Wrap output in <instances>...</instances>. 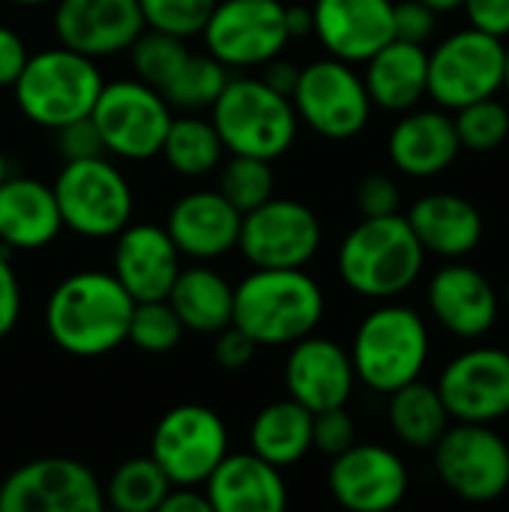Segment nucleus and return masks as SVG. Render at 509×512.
<instances>
[{
    "mask_svg": "<svg viewBox=\"0 0 509 512\" xmlns=\"http://www.w3.org/2000/svg\"><path fill=\"white\" fill-rule=\"evenodd\" d=\"M132 306L135 300L111 270H78L48 294L45 330L69 357H105L126 342Z\"/></svg>",
    "mask_w": 509,
    "mask_h": 512,
    "instance_id": "1",
    "label": "nucleus"
},
{
    "mask_svg": "<svg viewBox=\"0 0 509 512\" xmlns=\"http://www.w3.org/2000/svg\"><path fill=\"white\" fill-rule=\"evenodd\" d=\"M327 300L306 267H252L234 285V327L258 348H282L318 330Z\"/></svg>",
    "mask_w": 509,
    "mask_h": 512,
    "instance_id": "2",
    "label": "nucleus"
},
{
    "mask_svg": "<svg viewBox=\"0 0 509 512\" xmlns=\"http://www.w3.org/2000/svg\"><path fill=\"white\" fill-rule=\"evenodd\" d=\"M426 252L402 213L363 216L336 255L339 276L348 291L366 300H393L405 294L423 273Z\"/></svg>",
    "mask_w": 509,
    "mask_h": 512,
    "instance_id": "3",
    "label": "nucleus"
},
{
    "mask_svg": "<svg viewBox=\"0 0 509 512\" xmlns=\"http://www.w3.org/2000/svg\"><path fill=\"white\" fill-rule=\"evenodd\" d=\"M102 84L105 78L99 60L57 42L54 48L30 54L9 90L18 111L30 123L60 129L72 120L90 117Z\"/></svg>",
    "mask_w": 509,
    "mask_h": 512,
    "instance_id": "4",
    "label": "nucleus"
},
{
    "mask_svg": "<svg viewBox=\"0 0 509 512\" xmlns=\"http://www.w3.org/2000/svg\"><path fill=\"white\" fill-rule=\"evenodd\" d=\"M429 351L432 339L423 315L402 303H381L354 330L348 354L357 381L372 393L390 396L423 375Z\"/></svg>",
    "mask_w": 509,
    "mask_h": 512,
    "instance_id": "5",
    "label": "nucleus"
},
{
    "mask_svg": "<svg viewBox=\"0 0 509 512\" xmlns=\"http://www.w3.org/2000/svg\"><path fill=\"white\" fill-rule=\"evenodd\" d=\"M210 123L228 156L282 159L300 132V117L288 96L267 87L261 78H228L219 99L210 105Z\"/></svg>",
    "mask_w": 509,
    "mask_h": 512,
    "instance_id": "6",
    "label": "nucleus"
},
{
    "mask_svg": "<svg viewBox=\"0 0 509 512\" xmlns=\"http://www.w3.org/2000/svg\"><path fill=\"white\" fill-rule=\"evenodd\" d=\"M51 189L57 198L63 228L78 237L111 240L132 222V186L105 153L63 162Z\"/></svg>",
    "mask_w": 509,
    "mask_h": 512,
    "instance_id": "7",
    "label": "nucleus"
},
{
    "mask_svg": "<svg viewBox=\"0 0 509 512\" xmlns=\"http://www.w3.org/2000/svg\"><path fill=\"white\" fill-rule=\"evenodd\" d=\"M90 120L108 156L123 162H144L159 156L174 111L156 87L132 75L102 84Z\"/></svg>",
    "mask_w": 509,
    "mask_h": 512,
    "instance_id": "8",
    "label": "nucleus"
},
{
    "mask_svg": "<svg viewBox=\"0 0 509 512\" xmlns=\"http://www.w3.org/2000/svg\"><path fill=\"white\" fill-rule=\"evenodd\" d=\"M504 87V39L465 27L441 39L429 51L426 96L444 108L459 111L477 99L498 96Z\"/></svg>",
    "mask_w": 509,
    "mask_h": 512,
    "instance_id": "9",
    "label": "nucleus"
},
{
    "mask_svg": "<svg viewBox=\"0 0 509 512\" xmlns=\"http://www.w3.org/2000/svg\"><path fill=\"white\" fill-rule=\"evenodd\" d=\"M291 105L300 123L327 141L357 138L372 117V99L363 75L336 57H324L300 69L291 90Z\"/></svg>",
    "mask_w": 509,
    "mask_h": 512,
    "instance_id": "10",
    "label": "nucleus"
},
{
    "mask_svg": "<svg viewBox=\"0 0 509 512\" xmlns=\"http://www.w3.org/2000/svg\"><path fill=\"white\" fill-rule=\"evenodd\" d=\"M438 480L468 504H492L509 489V444L489 423H450L432 447Z\"/></svg>",
    "mask_w": 509,
    "mask_h": 512,
    "instance_id": "11",
    "label": "nucleus"
},
{
    "mask_svg": "<svg viewBox=\"0 0 509 512\" xmlns=\"http://www.w3.org/2000/svg\"><path fill=\"white\" fill-rule=\"evenodd\" d=\"M204 51L228 69H261L291 36L282 0H219L201 30Z\"/></svg>",
    "mask_w": 509,
    "mask_h": 512,
    "instance_id": "12",
    "label": "nucleus"
},
{
    "mask_svg": "<svg viewBox=\"0 0 509 512\" xmlns=\"http://www.w3.org/2000/svg\"><path fill=\"white\" fill-rule=\"evenodd\" d=\"M228 453V426L207 405L165 411L150 438V456L171 486H204Z\"/></svg>",
    "mask_w": 509,
    "mask_h": 512,
    "instance_id": "13",
    "label": "nucleus"
},
{
    "mask_svg": "<svg viewBox=\"0 0 509 512\" xmlns=\"http://www.w3.org/2000/svg\"><path fill=\"white\" fill-rule=\"evenodd\" d=\"M105 507L96 474L69 456L18 465L0 483V512H99Z\"/></svg>",
    "mask_w": 509,
    "mask_h": 512,
    "instance_id": "14",
    "label": "nucleus"
},
{
    "mask_svg": "<svg viewBox=\"0 0 509 512\" xmlns=\"http://www.w3.org/2000/svg\"><path fill=\"white\" fill-rule=\"evenodd\" d=\"M321 219L297 198H267L243 213L237 249L252 267H306L321 249Z\"/></svg>",
    "mask_w": 509,
    "mask_h": 512,
    "instance_id": "15",
    "label": "nucleus"
},
{
    "mask_svg": "<svg viewBox=\"0 0 509 512\" xmlns=\"http://www.w3.org/2000/svg\"><path fill=\"white\" fill-rule=\"evenodd\" d=\"M327 489L339 507L351 512L396 510L411 489V474L402 456L381 444H351L333 456Z\"/></svg>",
    "mask_w": 509,
    "mask_h": 512,
    "instance_id": "16",
    "label": "nucleus"
},
{
    "mask_svg": "<svg viewBox=\"0 0 509 512\" xmlns=\"http://www.w3.org/2000/svg\"><path fill=\"white\" fill-rule=\"evenodd\" d=\"M435 387L453 423L495 426L509 417V351L471 348L444 366Z\"/></svg>",
    "mask_w": 509,
    "mask_h": 512,
    "instance_id": "17",
    "label": "nucleus"
},
{
    "mask_svg": "<svg viewBox=\"0 0 509 512\" xmlns=\"http://www.w3.org/2000/svg\"><path fill=\"white\" fill-rule=\"evenodd\" d=\"M57 42L93 60L129 51L144 30L138 0H54Z\"/></svg>",
    "mask_w": 509,
    "mask_h": 512,
    "instance_id": "18",
    "label": "nucleus"
},
{
    "mask_svg": "<svg viewBox=\"0 0 509 512\" xmlns=\"http://www.w3.org/2000/svg\"><path fill=\"white\" fill-rule=\"evenodd\" d=\"M285 360V390L294 402L309 408L312 414L327 408H342L351 402L357 387V372L348 348L327 336H303L288 345Z\"/></svg>",
    "mask_w": 509,
    "mask_h": 512,
    "instance_id": "19",
    "label": "nucleus"
},
{
    "mask_svg": "<svg viewBox=\"0 0 509 512\" xmlns=\"http://www.w3.org/2000/svg\"><path fill=\"white\" fill-rule=\"evenodd\" d=\"M243 213L219 189H192L180 195L165 219L177 252L189 261H216L237 249Z\"/></svg>",
    "mask_w": 509,
    "mask_h": 512,
    "instance_id": "20",
    "label": "nucleus"
},
{
    "mask_svg": "<svg viewBox=\"0 0 509 512\" xmlns=\"http://www.w3.org/2000/svg\"><path fill=\"white\" fill-rule=\"evenodd\" d=\"M180 261H183V255L177 252L165 225L129 222L114 237L111 273L129 291V297L135 303L165 300L180 267H183Z\"/></svg>",
    "mask_w": 509,
    "mask_h": 512,
    "instance_id": "21",
    "label": "nucleus"
},
{
    "mask_svg": "<svg viewBox=\"0 0 509 512\" xmlns=\"http://www.w3.org/2000/svg\"><path fill=\"white\" fill-rule=\"evenodd\" d=\"M312 33L330 57L366 63L393 39V0H315Z\"/></svg>",
    "mask_w": 509,
    "mask_h": 512,
    "instance_id": "22",
    "label": "nucleus"
},
{
    "mask_svg": "<svg viewBox=\"0 0 509 512\" xmlns=\"http://www.w3.org/2000/svg\"><path fill=\"white\" fill-rule=\"evenodd\" d=\"M432 318L459 339L486 336L501 315V297L495 285L477 267L465 261H447L426 291Z\"/></svg>",
    "mask_w": 509,
    "mask_h": 512,
    "instance_id": "23",
    "label": "nucleus"
},
{
    "mask_svg": "<svg viewBox=\"0 0 509 512\" xmlns=\"http://www.w3.org/2000/svg\"><path fill=\"white\" fill-rule=\"evenodd\" d=\"M462 153V141L450 111L444 108H411L402 111L387 135V156L405 177H438Z\"/></svg>",
    "mask_w": 509,
    "mask_h": 512,
    "instance_id": "24",
    "label": "nucleus"
},
{
    "mask_svg": "<svg viewBox=\"0 0 509 512\" xmlns=\"http://www.w3.org/2000/svg\"><path fill=\"white\" fill-rule=\"evenodd\" d=\"M204 495L213 512H279L288 504L282 468L258 453H225L204 480Z\"/></svg>",
    "mask_w": 509,
    "mask_h": 512,
    "instance_id": "25",
    "label": "nucleus"
},
{
    "mask_svg": "<svg viewBox=\"0 0 509 512\" xmlns=\"http://www.w3.org/2000/svg\"><path fill=\"white\" fill-rule=\"evenodd\" d=\"M414 237L420 240L426 255H438L444 261L468 258L483 240V216L480 210L456 192H429L411 204L405 213Z\"/></svg>",
    "mask_w": 509,
    "mask_h": 512,
    "instance_id": "26",
    "label": "nucleus"
},
{
    "mask_svg": "<svg viewBox=\"0 0 509 512\" xmlns=\"http://www.w3.org/2000/svg\"><path fill=\"white\" fill-rule=\"evenodd\" d=\"M63 231L54 189L36 177L9 174L0 183V246L45 249Z\"/></svg>",
    "mask_w": 509,
    "mask_h": 512,
    "instance_id": "27",
    "label": "nucleus"
},
{
    "mask_svg": "<svg viewBox=\"0 0 509 512\" xmlns=\"http://www.w3.org/2000/svg\"><path fill=\"white\" fill-rule=\"evenodd\" d=\"M363 84L372 108L402 114L423 102L429 87V51L426 45L390 39L366 63Z\"/></svg>",
    "mask_w": 509,
    "mask_h": 512,
    "instance_id": "28",
    "label": "nucleus"
},
{
    "mask_svg": "<svg viewBox=\"0 0 509 512\" xmlns=\"http://www.w3.org/2000/svg\"><path fill=\"white\" fill-rule=\"evenodd\" d=\"M165 300L189 333L213 336L234 321V285L207 261L180 267Z\"/></svg>",
    "mask_w": 509,
    "mask_h": 512,
    "instance_id": "29",
    "label": "nucleus"
},
{
    "mask_svg": "<svg viewBox=\"0 0 509 512\" xmlns=\"http://www.w3.org/2000/svg\"><path fill=\"white\" fill-rule=\"evenodd\" d=\"M249 450L282 471L294 468L312 450V411L291 396L270 402L249 426Z\"/></svg>",
    "mask_w": 509,
    "mask_h": 512,
    "instance_id": "30",
    "label": "nucleus"
},
{
    "mask_svg": "<svg viewBox=\"0 0 509 512\" xmlns=\"http://www.w3.org/2000/svg\"><path fill=\"white\" fill-rule=\"evenodd\" d=\"M387 423L399 444L411 450H432L441 435L450 429V414L447 405L438 393V387L426 381H411L399 390L390 393L387 402Z\"/></svg>",
    "mask_w": 509,
    "mask_h": 512,
    "instance_id": "31",
    "label": "nucleus"
},
{
    "mask_svg": "<svg viewBox=\"0 0 509 512\" xmlns=\"http://www.w3.org/2000/svg\"><path fill=\"white\" fill-rule=\"evenodd\" d=\"M159 156L165 159V165L174 174H180L186 180H198V177L213 174L222 165L225 147L219 141L216 126L210 123V117L180 114L171 120Z\"/></svg>",
    "mask_w": 509,
    "mask_h": 512,
    "instance_id": "32",
    "label": "nucleus"
},
{
    "mask_svg": "<svg viewBox=\"0 0 509 512\" xmlns=\"http://www.w3.org/2000/svg\"><path fill=\"white\" fill-rule=\"evenodd\" d=\"M171 480L153 462V456H135L120 462L102 486L105 507L117 512H156L162 507Z\"/></svg>",
    "mask_w": 509,
    "mask_h": 512,
    "instance_id": "33",
    "label": "nucleus"
},
{
    "mask_svg": "<svg viewBox=\"0 0 509 512\" xmlns=\"http://www.w3.org/2000/svg\"><path fill=\"white\" fill-rule=\"evenodd\" d=\"M228 78H231V69L222 66L207 51L204 54H189L183 60V66L177 69V75L159 93L165 96L171 111L201 114V111H210V105L219 99Z\"/></svg>",
    "mask_w": 509,
    "mask_h": 512,
    "instance_id": "34",
    "label": "nucleus"
},
{
    "mask_svg": "<svg viewBox=\"0 0 509 512\" xmlns=\"http://www.w3.org/2000/svg\"><path fill=\"white\" fill-rule=\"evenodd\" d=\"M189 45L180 36L162 33V30H150L144 27L135 42L129 45V63H132V75L156 90H162L177 69L183 66V60L189 57Z\"/></svg>",
    "mask_w": 509,
    "mask_h": 512,
    "instance_id": "35",
    "label": "nucleus"
},
{
    "mask_svg": "<svg viewBox=\"0 0 509 512\" xmlns=\"http://www.w3.org/2000/svg\"><path fill=\"white\" fill-rule=\"evenodd\" d=\"M219 171V192L240 210L249 213L267 198H273L276 177H273V162L255 159V156H228L222 159Z\"/></svg>",
    "mask_w": 509,
    "mask_h": 512,
    "instance_id": "36",
    "label": "nucleus"
},
{
    "mask_svg": "<svg viewBox=\"0 0 509 512\" xmlns=\"http://www.w3.org/2000/svg\"><path fill=\"white\" fill-rule=\"evenodd\" d=\"M183 324L168 300H141L132 306L126 342L144 354H168L183 339Z\"/></svg>",
    "mask_w": 509,
    "mask_h": 512,
    "instance_id": "37",
    "label": "nucleus"
},
{
    "mask_svg": "<svg viewBox=\"0 0 509 512\" xmlns=\"http://www.w3.org/2000/svg\"><path fill=\"white\" fill-rule=\"evenodd\" d=\"M453 123L462 141V150H474V153H489L495 147H501L509 135V108L498 99H477L459 111H453Z\"/></svg>",
    "mask_w": 509,
    "mask_h": 512,
    "instance_id": "38",
    "label": "nucleus"
},
{
    "mask_svg": "<svg viewBox=\"0 0 509 512\" xmlns=\"http://www.w3.org/2000/svg\"><path fill=\"white\" fill-rule=\"evenodd\" d=\"M216 3L219 0H138L144 27L162 30L180 39L201 36Z\"/></svg>",
    "mask_w": 509,
    "mask_h": 512,
    "instance_id": "39",
    "label": "nucleus"
},
{
    "mask_svg": "<svg viewBox=\"0 0 509 512\" xmlns=\"http://www.w3.org/2000/svg\"><path fill=\"white\" fill-rule=\"evenodd\" d=\"M351 444H357V426L345 405L312 414V450L333 459L345 453Z\"/></svg>",
    "mask_w": 509,
    "mask_h": 512,
    "instance_id": "40",
    "label": "nucleus"
},
{
    "mask_svg": "<svg viewBox=\"0 0 509 512\" xmlns=\"http://www.w3.org/2000/svg\"><path fill=\"white\" fill-rule=\"evenodd\" d=\"M438 30V12L423 0H393V39L426 45Z\"/></svg>",
    "mask_w": 509,
    "mask_h": 512,
    "instance_id": "41",
    "label": "nucleus"
},
{
    "mask_svg": "<svg viewBox=\"0 0 509 512\" xmlns=\"http://www.w3.org/2000/svg\"><path fill=\"white\" fill-rule=\"evenodd\" d=\"M399 207H402V189L390 174L372 171L360 180L357 210L363 216H390V213H399Z\"/></svg>",
    "mask_w": 509,
    "mask_h": 512,
    "instance_id": "42",
    "label": "nucleus"
},
{
    "mask_svg": "<svg viewBox=\"0 0 509 512\" xmlns=\"http://www.w3.org/2000/svg\"><path fill=\"white\" fill-rule=\"evenodd\" d=\"M57 132V150L63 156V162H72V159H90V156H102L105 147H102V138L93 126L90 117H81V120H72ZM108 156V153H105Z\"/></svg>",
    "mask_w": 509,
    "mask_h": 512,
    "instance_id": "43",
    "label": "nucleus"
},
{
    "mask_svg": "<svg viewBox=\"0 0 509 512\" xmlns=\"http://www.w3.org/2000/svg\"><path fill=\"white\" fill-rule=\"evenodd\" d=\"M255 351H258V345L234 324L213 333V360L225 372H243L255 360Z\"/></svg>",
    "mask_w": 509,
    "mask_h": 512,
    "instance_id": "44",
    "label": "nucleus"
},
{
    "mask_svg": "<svg viewBox=\"0 0 509 512\" xmlns=\"http://www.w3.org/2000/svg\"><path fill=\"white\" fill-rule=\"evenodd\" d=\"M21 279L6 252H0V339H6L21 318Z\"/></svg>",
    "mask_w": 509,
    "mask_h": 512,
    "instance_id": "45",
    "label": "nucleus"
},
{
    "mask_svg": "<svg viewBox=\"0 0 509 512\" xmlns=\"http://www.w3.org/2000/svg\"><path fill=\"white\" fill-rule=\"evenodd\" d=\"M462 12L474 30L498 39L509 36V0H462Z\"/></svg>",
    "mask_w": 509,
    "mask_h": 512,
    "instance_id": "46",
    "label": "nucleus"
},
{
    "mask_svg": "<svg viewBox=\"0 0 509 512\" xmlns=\"http://www.w3.org/2000/svg\"><path fill=\"white\" fill-rule=\"evenodd\" d=\"M30 51L21 39L18 30L0 24V87H12L15 78L21 75L24 63H27Z\"/></svg>",
    "mask_w": 509,
    "mask_h": 512,
    "instance_id": "47",
    "label": "nucleus"
},
{
    "mask_svg": "<svg viewBox=\"0 0 509 512\" xmlns=\"http://www.w3.org/2000/svg\"><path fill=\"white\" fill-rule=\"evenodd\" d=\"M261 69H264V72H261V81H264L267 87H273L276 93H282V96L291 99V90H294V84H297V78H300V66L291 63L288 57L276 54V57L267 60Z\"/></svg>",
    "mask_w": 509,
    "mask_h": 512,
    "instance_id": "48",
    "label": "nucleus"
},
{
    "mask_svg": "<svg viewBox=\"0 0 509 512\" xmlns=\"http://www.w3.org/2000/svg\"><path fill=\"white\" fill-rule=\"evenodd\" d=\"M159 512H213L204 489L198 486H171Z\"/></svg>",
    "mask_w": 509,
    "mask_h": 512,
    "instance_id": "49",
    "label": "nucleus"
},
{
    "mask_svg": "<svg viewBox=\"0 0 509 512\" xmlns=\"http://www.w3.org/2000/svg\"><path fill=\"white\" fill-rule=\"evenodd\" d=\"M285 27H288V36L291 39L312 36V6H306V3L285 6Z\"/></svg>",
    "mask_w": 509,
    "mask_h": 512,
    "instance_id": "50",
    "label": "nucleus"
},
{
    "mask_svg": "<svg viewBox=\"0 0 509 512\" xmlns=\"http://www.w3.org/2000/svg\"><path fill=\"white\" fill-rule=\"evenodd\" d=\"M426 6H432L438 15H447V12H456L462 9V0H423Z\"/></svg>",
    "mask_w": 509,
    "mask_h": 512,
    "instance_id": "51",
    "label": "nucleus"
},
{
    "mask_svg": "<svg viewBox=\"0 0 509 512\" xmlns=\"http://www.w3.org/2000/svg\"><path fill=\"white\" fill-rule=\"evenodd\" d=\"M501 90L509 93V42H504V87Z\"/></svg>",
    "mask_w": 509,
    "mask_h": 512,
    "instance_id": "52",
    "label": "nucleus"
},
{
    "mask_svg": "<svg viewBox=\"0 0 509 512\" xmlns=\"http://www.w3.org/2000/svg\"><path fill=\"white\" fill-rule=\"evenodd\" d=\"M9 177V159H6V153L0 150V183Z\"/></svg>",
    "mask_w": 509,
    "mask_h": 512,
    "instance_id": "53",
    "label": "nucleus"
},
{
    "mask_svg": "<svg viewBox=\"0 0 509 512\" xmlns=\"http://www.w3.org/2000/svg\"><path fill=\"white\" fill-rule=\"evenodd\" d=\"M12 3H18V6H48L54 0H12Z\"/></svg>",
    "mask_w": 509,
    "mask_h": 512,
    "instance_id": "54",
    "label": "nucleus"
},
{
    "mask_svg": "<svg viewBox=\"0 0 509 512\" xmlns=\"http://www.w3.org/2000/svg\"><path fill=\"white\" fill-rule=\"evenodd\" d=\"M504 300H507V309H509V276H507V285H504Z\"/></svg>",
    "mask_w": 509,
    "mask_h": 512,
    "instance_id": "55",
    "label": "nucleus"
}]
</instances>
